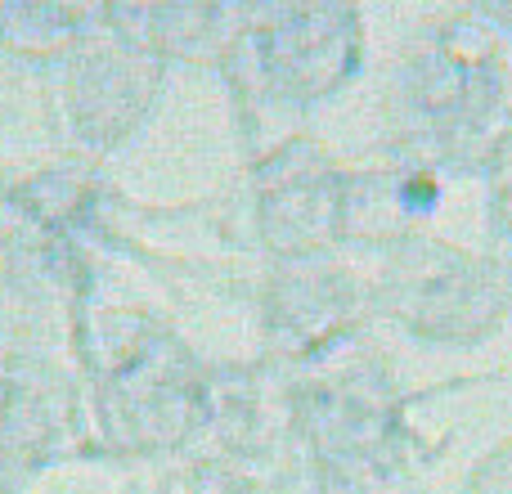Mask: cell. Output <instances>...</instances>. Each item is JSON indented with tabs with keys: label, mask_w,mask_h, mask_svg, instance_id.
<instances>
[]
</instances>
